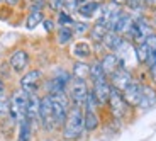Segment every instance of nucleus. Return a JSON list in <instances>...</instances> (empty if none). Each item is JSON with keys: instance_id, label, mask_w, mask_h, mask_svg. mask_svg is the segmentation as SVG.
I'll return each mask as SVG.
<instances>
[{"instance_id": "1", "label": "nucleus", "mask_w": 156, "mask_h": 141, "mask_svg": "<svg viewBox=\"0 0 156 141\" xmlns=\"http://www.w3.org/2000/svg\"><path fill=\"white\" fill-rule=\"evenodd\" d=\"M85 129V114L82 112V107H71L68 110L66 121L63 124V138L65 139H76L82 136Z\"/></svg>"}, {"instance_id": "2", "label": "nucleus", "mask_w": 156, "mask_h": 141, "mask_svg": "<svg viewBox=\"0 0 156 141\" xmlns=\"http://www.w3.org/2000/svg\"><path fill=\"white\" fill-rule=\"evenodd\" d=\"M122 14H124V12L121 10V7H119V5H115L114 2L105 4V5H102V7H100V14H98L97 24L104 26L107 31H114L117 20L121 19Z\"/></svg>"}, {"instance_id": "3", "label": "nucleus", "mask_w": 156, "mask_h": 141, "mask_svg": "<svg viewBox=\"0 0 156 141\" xmlns=\"http://www.w3.org/2000/svg\"><path fill=\"white\" fill-rule=\"evenodd\" d=\"M114 55L117 56L121 67L127 70V67H134L137 63V56H136V48L131 44V41L122 39L121 44L117 46V49L114 51Z\"/></svg>"}, {"instance_id": "4", "label": "nucleus", "mask_w": 156, "mask_h": 141, "mask_svg": "<svg viewBox=\"0 0 156 141\" xmlns=\"http://www.w3.org/2000/svg\"><path fill=\"white\" fill-rule=\"evenodd\" d=\"M39 121L43 124L44 129L53 131L58 128L55 119V112H53V100H51V95L41 99V106H39Z\"/></svg>"}, {"instance_id": "5", "label": "nucleus", "mask_w": 156, "mask_h": 141, "mask_svg": "<svg viewBox=\"0 0 156 141\" xmlns=\"http://www.w3.org/2000/svg\"><path fill=\"white\" fill-rule=\"evenodd\" d=\"M27 99L29 94L24 90H17L14 92V95L10 97V116L16 121L26 118V109H27Z\"/></svg>"}, {"instance_id": "6", "label": "nucleus", "mask_w": 156, "mask_h": 141, "mask_svg": "<svg viewBox=\"0 0 156 141\" xmlns=\"http://www.w3.org/2000/svg\"><path fill=\"white\" fill-rule=\"evenodd\" d=\"M151 34H153V26L151 24H149L148 20H144V19H137V20H134V24H133V27H131V31H129L127 38H131L136 44H143Z\"/></svg>"}, {"instance_id": "7", "label": "nucleus", "mask_w": 156, "mask_h": 141, "mask_svg": "<svg viewBox=\"0 0 156 141\" xmlns=\"http://www.w3.org/2000/svg\"><path fill=\"white\" fill-rule=\"evenodd\" d=\"M109 106H110V112H112V116L115 119H119V121H122V119L127 116V102L124 100V97H122V94L119 90H115V89H112V92H110V97H109Z\"/></svg>"}, {"instance_id": "8", "label": "nucleus", "mask_w": 156, "mask_h": 141, "mask_svg": "<svg viewBox=\"0 0 156 141\" xmlns=\"http://www.w3.org/2000/svg\"><path fill=\"white\" fill-rule=\"evenodd\" d=\"M88 89H87V83L85 80H78L73 78L70 83V99L73 100L75 107H82L85 106V100H87V95H88Z\"/></svg>"}, {"instance_id": "9", "label": "nucleus", "mask_w": 156, "mask_h": 141, "mask_svg": "<svg viewBox=\"0 0 156 141\" xmlns=\"http://www.w3.org/2000/svg\"><path fill=\"white\" fill-rule=\"evenodd\" d=\"M133 75H131V71L126 70V68H117L115 71H114L112 75H110V83H112V89H115V90H119L122 94V92L127 89L129 85H131V82H133Z\"/></svg>"}, {"instance_id": "10", "label": "nucleus", "mask_w": 156, "mask_h": 141, "mask_svg": "<svg viewBox=\"0 0 156 141\" xmlns=\"http://www.w3.org/2000/svg\"><path fill=\"white\" fill-rule=\"evenodd\" d=\"M122 97L124 100L127 102V106H133V107H139L141 104V97H143V85H141L137 80H133L131 85L122 92Z\"/></svg>"}, {"instance_id": "11", "label": "nucleus", "mask_w": 156, "mask_h": 141, "mask_svg": "<svg viewBox=\"0 0 156 141\" xmlns=\"http://www.w3.org/2000/svg\"><path fill=\"white\" fill-rule=\"evenodd\" d=\"M68 83H70V75L68 73H61L58 77H53L48 82V92H49V95H65Z\"/></svg>"}, {"instance_id": "12", "label": "nucleus", "mask_w": 156, "mask_h": 141, "mask_svg": "<svg viewBox=\"0 0 156 141\" xmlns=\"http://www.w3.org/2000/svg\"><path fill=\"white\" fill-rule=\"evenodd\" d=\"M41 71L39 70H32L29 71L27 75H24L22 80H20V87H22L24 92H27V94H36V90H37V85L39 82H41Z\"/></svg>"}, {"instance_id": "13", "label": "nucleus", "mask_w": 156, "mask_h": 141, "mask_svg": "<svg viewBox=\"0 0 156 141\" xmlns=\"http://www.w3.org/2000/svg\"><path fill=\"white\" fill-rule=\"evenodd\" d=\"M110 92H112V87L109 85V82L105 80H98V82H94V95L97 99V102L100 106L107 104L110 97Z\"/></svg>"}, {"instance_id": "14", "label": "nucleus", "mask_w": 156, "mask_h": 141, "mask_svg": "<svg viewBox=\"0 0 156 141\" xmlns=\"http://www.w3.org/2000/svg\"><path fill=\"white\" fill-rule=\"evenodd\" d=\"M39 106H41V99H39L36 94H29L27 109H26V118H27L31 122L39 119Z\"/></svg>"}, {"instance_id": "15", "label": "nucleus", "mask_w": 156, "mask_h": 141, "mask_svg": "<svg viewBox=\"0 0 156 141\" xmlns=\"http://www.w3.org/2000/svg\"><path fill=\"white\" fill-rule=\"evenodd\" d=\"M100 7L102 5L97 4V2H82V5H78L76 12L83 19H92L97 14H100Z\"/></svg>"}, {"instance_id": "16", "label": "nucleus", "mask_w": 156, "mask_h": 141, "mask_svg": "<svg viewBox=\"0 0 156 141\" xmlns=\"http://www.w3.org/2000/svg\"><path fill=\"white\" fill-rule=\"evenodd\" d=\"M134 24V17L131 16V14H122L121 19L117 20L115 27H114V32H117L119 36H127L129 31H131V27H133Z\"/></svg>"}, {"instance_id": "17", "label": "nucleus", "mask_w": 156, "mask_h": 141, "mask_svg": "<svg viewBox=\"0 0 156 141\" xmlns=\"http://www.w3.org/2000/svg\"><path fill=\"white\" fill-rule=\"evenodd\" d=\"M27 61H29L27 53H26V51H22V49H19V51H16V53L12 55L10 67H12V70H16V71H22L24 68L27 67Z\"/></svg>"}, {"instance_id": "18", "label": "nucleus", "mask_w": 156, "mask_h": 141, "mask_svg": "<svg viewBox=\"0 0 156 141\" xmlns=\"http://www.w3.org/2000/svg\"><path fill=\"white\" fill-rule=\"evenodd\" d=\"M156 104V90L149 85H143V97H141L139 107L143 109H149Z\"/></svg>"}, {"instance_id": "19", "label": "nucleus", "mask_w": 156, "mask_h": 141, "mask_svg": "<svg viewBox=\"0 0 156 141\" xmlns=\"http://www.w3.org/2000/svg\"><path fill=\"white\" fill-rule=\"evenodd\" d=\"M100 65H102V70H104L105 75H112L117 68H121V63H119V60H117V56L114 53H109V55L104 56Z\"/></svg>"}, {"instance_id": "20", "label": "nucleus", "mask_w": 156, "mask_h": 141, "mask_svg": "<svg viewBox=\"0 0 156 141\" xmlns=\"http://www.w3.org/2000/svg\"><path fill=\"white\" fill-rule=\"evenodd\" d=\"M122 39H124V38H121V36L117 34V32L109 31L105 36H104V39H102V43H104V46H105L107 49L115 51V49H117V46L121 44V41H122Z\"/></svg>"}, {"instance_id": "21", "label": "nucleus", "mask_w": 156, "mask_h": 141, "mask_svg": "<svg viewBox=\"0 0 156 141\" xmlns=\"http://www.w3.org/2000/svg\"><path fill=\"white\" fill-rule=\"evenodd\" d=\"M19 141H31V121L27 118L19 121Z\"/></svg>"}, {"instance_id": "22", "label": "nucleus", "mask_w": 156, "mask_h": 141, "mask_svg": "<svg viewBox=\"0 0 156 141\" xmlns=\"http://www.w3.org/2000/svg\"><path fill=\"white\" fill-rule=\"evenodd\" d=\"M43 22V12L39 10L37 7H34L31 10V14L27 16V20H26V27L27 29H34L37 24Z\"/></svg>"}, {"instance_id": "23", "label": "nucleus", "mask_w": 156, "mask_h": 141, "mask_svg": "<svg viewBox=\"0 0 156 141\" xmlns=\"http://www.w3.org/2000/svg\"><path fill=\"white\" fill-rule=\"evenodd\" d=\"M73 77L78 80H85L90 78V65H85V63H76L73 67Z\"/></svg>"}, {"instance_id": "24", "label": "nucleus", "mask_w": 156, "mask_h": 141, "mask_svg": "<svg viewBox=\"0 0 156 141\" xmlns=\"http://www.w3.org/2000/svg\"><path fill=\"white\" fill-rule=\"evenodd\" d=\"M73 55L76 56V58H82V60H85V58H88L90 56V53H92V49H90V46L87 43H83V41H80V43H76L73 46Z\"/></svg>"}, {"instance_id": "25", "label": "nucleus", "mask_w": 156, "mask_h": 141, "mask_svg": "<svg viewBox=\"0 0 156 141\" xmlns=\"http://www.w3.org/2000/svg\"><path fill=\"white\" fill-rule=\"evenodd\" d=\"M98 126V118L95 110H85V129L87 131H94Z\"/></svg>"}, {"instance_id": "26", "label": "nucleus", "mask_w": 156, "mask_h": 141, "mask_svg": "<svg viewBox=\"0 0 156 141\" xmlns=\"http://www.w3.org/2000/svg\"><path fill=\"white\" fill-rule=\"evenodd\" d=\"M107 75L104 73L102 70V65L100 63H94V65H90V78L94 80V82H98V80H105Z\"/></svg>"}, {"instance_id": "27", "label": "nucleus", "mask_w": 156, "mask_h": 141, "mask_svg": "<svg viewBox=\"0 0 156 141\" xmlns=\"http://www.w3.org/2000/svg\"><path fill=\"white\" fill-rule=\"evenodd\" d=\"M136 56H137V61H141V63H148L149 56H151V51H149V48H148V46H146V43L137 44V48H136Z\"/></svg>"}, {"instance_id": "28", "label": "nucleus", "mask_w": 156, "mask_h": 141, "mask_svg": "<svg viewBox=\"0 0 156 141\" xmlns=\"http://www.w3.org/2000/svg\"><path fill=\"white\" fill-rule=\"evenodd\" d=\"M7 114H10V100H9L7 94L2 90L0 92V118H5Z\"/></svg>"}, {"instance_id": "29", "label": "nucleus", "mask_w": 156, "mask_h": 141, "mask_svg": "<svg viewBox=\"0 0 156 141\" xmlns=\"http://www.w3.org/2000/svg\"><path fill=\"white\" fill-rule=\"evenodd\" d=\"M71 38H73V31L70 27H59V31H58V43L59 44L70 43Z\"/></svg>"}, {"instance_id": "30", "label": "nucleus", "mask_w": 156, "mask_h": 141, "mask_svg": "<svg viewBox=\"0 0 156 141\" xmlns=\"http://www.w3.org/2000/svg\"><path fill=\"white\" fill-rule=\"evenodd\" d=\"M107 32H109V31H107L104 26L95 24L94 29H92V38H94V41H102V39H104V36H105Z\"/></svg>"}, {"instance_id": "31", "label": "nucleus", "mask_w": 156, "mask_h": 141, "mask_svg": "<svg viewBox=\"0 0 156 141\" xmlns=\"http://www.w3.org/2000/svg\"><path fill=\"white\" fill-rule=\"evenodd\" d=\"M127 5L131 10H143L146 5H149V0H127Z\"/></svg>"}, {"instance_id": "32", "label": "nucleus", "mask_w": 156, "mask_h": 141, "mask_svg": "<svg viewBox=\"0 0 156 141\" xmlns=\"http://www.w3.org/2000/svg\"><path fill=\"white\" fill-rule=\"evenodd\" d=\"M59 24H61V27H68V26H73L75 20L71 19L70 14H66V12H59V17H58Z\"/></svg>"}, {"instance_id": "33", "label": "nucleus", "mask_w": 156, "mask_h": 141, "mask_svg": "<svg viewBox=\"0 0 156 141\" xmlns=\"http://www.w3.org/2000/svg\"><path fill=\"white\" fill-rule=\"evenodd\" d=\"M78 2H80V0H65V5H63L65 12H66V14L75 12V10L78 9Z\"/></svg>"}, {"instance_id": "34", "label": "nucleus", "mask_w": 156, "mask_h": 141, "mask_svg": "<svg viewBox=\"0 0 156 141\" xmlns=\"http://www.w3.org/2000/svg\"><path fill=\"white\" fill-rule=\"evenodd\" d=\"M63 5H65V0H49V7L53 9V10H61Z\"/></svg>"}, {"instance_id": "35", "label": "nucleus", "mask_w": 156, "mask_h": 141, "mask_svg": "<svg viewBox=\"0 0 156 141\" xmlns=\"http://www.w3.org/2000/svg\"><path fill=\"white\" fill-rule=\"evenodd\" d=\"M73 27H75V31H76V32H85L87 29H88V26H87V24H82V22H75Z\"/></svg>"}, {"instance_id": "36", "label": "nucleus", "mask_w": 156, "mask_h": 141, "mask_svg": "<svg viewBox=\"0 0 156 141\" xmlns=\"http://www.w3.org/2000/svg\"><path fill=\"white\" fill-rule=\"evenodd\" d=\"M149 73H151V78H153V82L156 83V61L153 63L151 67H149Z\"/></svg>"}, {"instance_id": "37", "label": "nucleus", "mask_w": 156, "mask_h": 141, "mask_svg": "<svg viewBox=\"0 0 156 141\" xmlns=\"http://www.w3.org/2000/svg\"><path fill=\"white\" fill-rule=\"evenodd\" d=\"M44 27H46L48 31H51V29H53V22H51V20H44Z\"/></svg>"}, {"instance_id": "38", "label": "nucleus", "mask_w": 156, "mask_h": 141, "mask_svg": "<svg viewBox=\"0 0 156 141\" xmlns=\"http://www.w3.org/2000/svg\"><path fill=\"white\" fill-rule=\"evenodd\" d=\"M115 5H122V4H127V0H112Z\"/></svg>"}, {"instance_id": "39", "label": "nucleus", "mask_w": 156, "mask_h": 141, "mask_svg": "<svg viewBox=\"0 0 156 141\" xmlns=\"http://www.w3.org/2000/svg\"><path fill=\"white\" fill-rule=\"evenodd\" d=\"M5 2H7L9 5H16L17 2H19V0H5Z\"/></svg>"}, {"instance_id": "40", "label": "nucleus", "mask_w": 156, "mask_h": 141, "mask_svg": "<svg viewBox=\"0 0 156 141\" xmlns=\"http://www.w3.org/2000/svg\"><path fill=\"white\" fill-rule=\"evenodd\" d=\"M82 2H97V4H100L102 0H82Z\"/></svg>"}, {"instance_id": "41", "label": "nucleus", "mask_w": 156, "mask_h": 141, "mask_svg": "<svg viewBox=\"0 0 156 141\" xmlns=\"http://www.w3.org/2000/svg\"><path fill=\"white\" fill-rule=\"evenodd\" d=\"M151 26H154V27H156V14H154V17H153V24H151Z\"/></svg>"}, {"instance_id": "42", "label": "nucleus", "mask_w": 156, "mask_h": 141, "mask_svg": "<svg viewBox=\"0 0 156 141\" xmlns=\"http://www.w3.org/2000/svg\"><path fill=\"white\" fill-rule=\"evenodd\" d=\"M149 4H151V5H156V0H149Z\"/></svg>"}, {"instance_id": "43", "label": "nucleus", "mask_w": 156, "mask_h": 141, "mask_svg": "<svg viewBox=\"0 0 156 141\" xmlns=\"http://www.w3.org/2000/svg\"><path fill=\"white\" fill-rule=\"evenodd\" d=\"M4 90V85H2V80H0V92Z\"/></svg>"}, {"instance_id": "44", "label": "nucleus", "mask_w": 156, "mask_h": 141, "mask_svg": "<svg viewBox=\"0 0 156 141\" xmlns=\"http://www.w3.org/2000/svg\"><path fill=\"white\" fill-rule=\"evenodd\" d=\"M0 2H2V0H0Z\"/></svg>"}]
</instances>
